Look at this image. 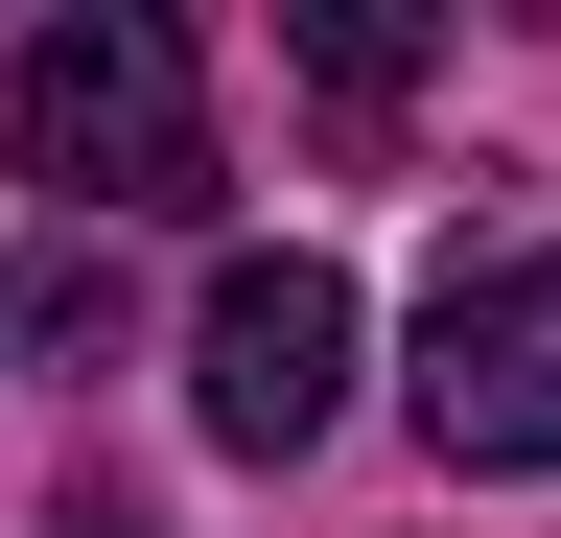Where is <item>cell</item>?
Masks as SVG:
<instances>
[{"instance_id": "3957f363", "label": "cell", "mask_w": 561, "mask_h": 538, "mask_svg": "<svg viewBox=\"0 0 561 538\" xmlns=\"http://www.w3.org/2000/svg\"><path fill=\"white\" fill-rule=\"evenodd\" d=\"M421 422H445V468H561V234L421 305Z\"/></svg>"}, {"instance_id": "277c9868", "label": "cell", "mask_w": 561, "mask_h": 538, "mask_svg": "<svg viewBox=\"0 0 561 538\" xmlns=\"http://www.w3.org/2000/svg\"><path fill=\"white\" fill-rule=\"evenodd\" d=\"M280 47H305V71H328L351 117H398V94H421V24H398V0H305Z\"/></svg>"}, {"instance_id": "6da1fadb", "label": "cell", "mask_w": 561, "mask_h": 538, "mask_svg": "<svg viewBox=\"0 0 561 538\" xmlns=\"http://www.w3.org/2000/svg\"><path fill=\"white\" fill-rule=\"evenodd\" d=\"M0 117H24V187H70V211L210 187V94H187V24H164V0H70L24 71H0Z\"/></svg>"}, {"instance_id": "7a4b0ae2", "label": "cell", "mask_w": 561, "mask_h": 538, "mask_svg": "<svg viewBox=\"0 0 561 538\" xmlns=\"http://www.w3.org/2000/svg\"><path fill=\"white\" fill-rule=\"evenodd\" d=\"M328 398H351V282L328 257H210V305H187V422L280 468V445H328Z\"/></svg>"}]
</instances>
